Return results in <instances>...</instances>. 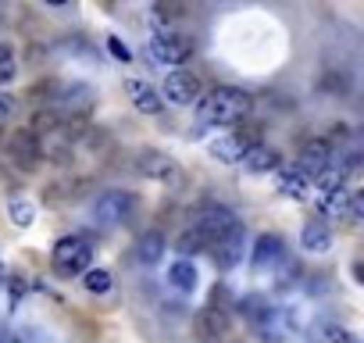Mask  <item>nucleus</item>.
Returning <instances> with one entry per match:
<instances>
[{"label":"nucleus","instance_id":"obj_5","mask_svg":"<svg viewBox=\"0 0 364 343\" xmlns=\"http://www.w3.org/2000/svg\"><path fill=\"white\" fill-rule=\"evenodd\" d=\"M132 211H136V197H132L129 190H107V194H100L97 204H93V218H97L100 226H107V229L129 222Z\"/></svg>","mask_w":364,"mask_h":343},{"label":"nucleus","instance_id":"obj_13","mask_svg":"<svg viewBox=\"0 0 364 343\" xmlns=\"http://www.w3.org/2000/svg\"><path fill=\"white\" fill-rule=\"evenodd\" d=\"M243 168L250 172V176H264V172L282 168V161H279V150H272V147H264V143H254V147L243 154Z\"/></svg>","mask_w":364,"mask_h":343},{"label":"nucleus","instance_id":"obj_14","mask_svg":"<svg viewBox=\"0 0 364 343\" xmlns=\"http://www.w3.org/2000/svg\"><path fill=\"white\" fill-rule=\"evenodd\" d=\"M279 258H282V236H275V233L257 236L254 254H250V265L254 268H272V265H279Z\"/></svg>","mask_w":364,"mask_h":343},{"label":"nucleus","instance_id":"obj_11","mask_svg":"<svg viewBox=\"0 0 364 343\" xmlns=\"http://www.w3.org/2000/svg\"><path fill=\"white\" fill-rule=\"evenodd\" d=\"M243 247H247V233H243V226H236L229 236H222V240H218V243H211L208 250L215 254V265L229 272V268H236V265H240Z\"/></svg>","mask_w":364,"mask_h":343},{"label":"nucleus","instance_id":"obj_24","mask_svg":"<svg viewBox=\"0 0 364 343\" xmlns=\"http://www.w3.org/2000/svg\"><path fill=\"white\" fill-rule=\"evenodd\" d=\"M178 250H182V258H186V261H190V254H197V250H208V243H204V240H200V236H197V233L190 229L186 236H182V240H178Z\"/></svg>","mask_w":364,"mask_h":343},{"label":"nucleus","instance_id":"obj_30","mask_svg":"<svg viewBox=\"0 0 364 343\" xmlns=\"http://www.w3.org/2000/svg\"><path fill=\"white\" fill-rule=\"evenodd\" d=\"M0 279H4V268H0Z\"/></svg>","mask_w":364,"mask_h":343},{"label":"nucleus","instance_id":"obj_7","mask_svg":"<svg viewBox=\"0 0 364 343\" xmlns=\"http://www.w3.org/2000/svg\"><path fill=\"white\" fill-rule=\"evenodd\" d=\"M346 204H350V190L343 186L339 176H321V194L314 201L321 222L325 218H346Z\"/></svg>","mask_w":364,"mask_h":343},{"label":"nucleus","instance_id":"obj_4","mask_svg":"<svg viewBox=\"0 0 364 343\" xmlns=\"http://www.w3.org/2000/svg\"><path fill=\"white\" fill-rule=\"evenodd\" d=\"M54 268L61 275H79V272L86 275L93 268V247H90V240H82V236L58 240V247H54Z\"/></svg>","mask_w":364,"mask_h":343},{"label":"nucleus","instance_id":"obj_28","mask_svg":"<svg viewBox=\"0 0 364 343\" xmlns=\"http://www.w3.org/2000/svg\"><path fill=\"white\" fill-rule=\"evenodd\" d=\"M107 47H111V54H114L118 61H132V54L125 51V43H122L118 36H111V40H107Z\"/></svg>","mask_w":364,"mask_h":343},{"label":"nucleus","instance_id":"obj_12","mask_svg":"<svg viewBox=\"0 0 364 343\" xmlns=\"http://www.w3.org/2000/svg\"><path fill=\"white\" fill-rule=\"evenodd\" d=\"M125 97L136 104V111H143V115H157L161 111V97H157V90L146 83V79H125Z\"/></svg>","mask_w":364,"mask_h":343},{"label":"nucleus","instance_id":"obj_10","mask_svg":"<svg viewBox=\"0 0 364 343\" xmlns=\"http://www.w3.org/2000/svg\"><path fill=\"white\" fill-rule=\"evenodd\" d=\"M164 97L171 104H197L200 100V79L193 72H168L164 75Z\"/></svg>","mask_w":364,"mask_h":343},{"label":"nucleus","instance_id":"obj_1","mask_svg":"<svg viewBox=\"0 0 364 343\" xmlns=\"http://www.w3.org/2000/svg\"><path fill=\"white\" fill-rule=\"evenodd\" d=\"M250 107H254L250 93H243V90H236V86H222V90H215V93L200 104V122L236 125V122H243V118L250 115Z\"/></svg>","mask_w":364,"mask_h":343},{"label":"nucleus","instance_id":"obj_15","mask_svg":"<svg viewBox=\"0 0 364 343\" xmlns=\"http://www.w3.org/2000/svg\"><path fill=\"white\" fill-rule=\"evenodd\" d=\"M164 250H168L164 236L150 229V233H143V236L136 240V250H132V254H136V261H139V265H157V261L164 258Z\"/></svg>","mask_w":364,"mask_h":343},{"label":"nucleus","instance_id":"obj_29","mask_svg":"<svg viewBox=\"0 0 364 343\" xmlns=\"http://www.w3.org/2000/svg\"><path fill=\"white\" fill-rule=\"evenodd\" d=\"M0 343H22V339H11V336H0Z\"/></svg>","mask_w":364,"mask_h":343},{"label":"nucleus","instance_id":"obj_22","mask_svg":"<svg viewBox=\"0 0 364 343\" xmlns=\"http://www.w3.org/2000/svg\"><path fill=\"white\" fill-rule=\"evenodd\" d=\"M8 215H11V222L15 226H33V218H36V208H33V201H26V197H11V204H8Z\"/></svg>","mask_w":364,"mask_h":343},{"label":"nucleus","instance_id":"obj_18","mask_svg":"<svg viewBox=\"0 0 364 343\" xmlns=\"http://www.w3.org/2000/svg\"><path fill=\"white\" fill-rule=\"evenodd\" d=\"M300 243H304V250L321 254V250H328V243H332V229H328L321 218H318V222H307L304 233H300Z\"/></svg>","mask_w":364,"mask_h":343},{"label":"nucleus","instance_id":"obj_27","mask_svg":"<svg viewBox=\"0 0 364 343\" xmlns=\"http://www.w3.org/2000/svg\"><path fill=\"white\" fill-rule=\"evenodd\" d=\"M15 111H18V100H15V97H8V93H0V125H4Z\"/></svg>","mask_w":364,"mask_h":343},{"label":"nucleus","instance_id":"obj_31","mask_svg":"<svg viewBox=\"0 0 364 343\" xmlns=\"http://www.w3.org/2000/svg\"><path fill=\"white\" fill-rule=\"evenodd\" d=\"M0 143H4V132H0Z\"/></svg>","mask_w":364,"mask_h":343},{"label":"nucleus","instance_id":"obj_16","mask_svg":"<svg viewBox=\"0 0 364 343\" xmlns=\"http://www.w3.org/2000/svg\"><path fill=\"white\" fill-rule=\"evenodd\" d=\"M307 176L296 168V164H289V168H279V194H286V197H293V201H304L307 197Z\"/></svg>","mask_w":364,"mask_h":343},{"label":"nucleus","instance_id":"obj_17","mask_svg":"<svg viewBox=\"0 0 364 343\" xmlns=\"http://www.w3.org/2000/svg\"><path fill=\"white\" fill-rule=\"evenodd\" d=\"M168 283H171L175 290H182V293L197 290V283H200V275H197V265H193V261H186V258H178V261L168 268Z\"/></svg>","mask_w":364,"mask_h":343},{"label":"nucleus","instance_id":"obj_23","mask_svg":"<svg viewBox=\"0 0 364 343\" xmlns=\"http://www.w3.org/2000/svg\"><path fill=\"white\" fill-rule=\"evenodd\" d=\"M15 75H18V58H15V47L0 43V86H8Z\"/></svg>","mask_w":364,"mask_h":343},{"label":"nucleus","instance_id":"obj_25","mask_svg":"<svg viewBox=\"0 0 364 343\" xmlns=\"http://www.w3.org/2000/svg\"><path fill=\"white\" fill-rule=\"evenodd\" d=\"M364 218V194H350V204H346V222L357 226Z\"/></svg>","mask_w":364,"mask_h":343},{"label":"nucleus","instance_id":"obj_6","mask_svg":"<svg viewBox=\"0 0 364 343\" xmlns=\"http://www.w3.org/2000/svg\"><path fill=\"white\" fill-rule=\"evenodd\" d=\"M136 172L146 176V179H154V183H168V186H182V179H186L178 161H171L168 154H157V150L136 154Z\"/></svg>","mask_w":364,"mask_h":343},{"label":"nucleus","instance_id":"obj_3","mask_svg":"<svg viewBox=\"0 0 364 343\" xmlns=\"http://www.w3.org/2000/svg\"><path fill=\"white\" fill-rule=\"evenodd\" d=\"M150 58L164 68H175L178 72V65H186L190 58H193V40H186V36H178V33H171V29H161V33H154L150 36Z\"/></svg>","mask_w":364,"mask_h":343},{"label":"nucleus","instance_id":"obj_9","mask_svg":"<svg viewBox=\"0 0 364 343\" xmlns=\"http://www.w3.org/2000/svg\"><path fill=\"white\" fill-rule=\"evenodd\" d=\"M250 147H254L250 132H240V129H229V132H222V136H215V139L208 143L211 157H218V161H225V164L243 161V154H247Z\"/></svg>","mask_w":364,"mask_h":343},{"label":"nucleus","instance_id":"obj_19","mask_svg":"<svg viewBox=\"0 0 364 343\" xmlns=\"http://www.w3.org/2000/svg\"><path fill=\"white\" fill-rule=\"evenodd\" d=\"M11 157H15L18 164H26V168L40 157V150H36V136H33L29 129H22V132L11 139Z\"/></svg>","mask_w":364,"mask_h":343},{"label":"nucleus","instance_id":"obj_21","mask_svg":"<svg viewBox=\"0 0 364 343\" xmlns=\"http://www.w3.org/2000/svg\"><path fill=\"white\" fill-rule=\"evenodd\" d=\"M82 286H86L93 297H107V293H111V286H114V279H111V272H107V268H90V272L82 275Z\"/></svg>","mask_w":364,"mask_h":343},{"label":"nucleus","instance_id":"obj_2","mask_svg":"<svg viewBox=\"0 0 364 343\" xmlns=\"http://www.w3.org/2000/svg\"><path fill=\"white\" fill-rule=\"evenodd\" d=\"M236 226H240V218H236L229 208H222V204H204V208H197L190 229L211 247V243H218L222 236H229Z\"/></svg>","mask_w":364,"mask_h":343},{"label":"nucleus","instance_id":"obj_20","mask_svg":"<svg viewBox=\"0 0 364 343\" xmlns=\"http://www.w3.org/2000/svg\"><path fill=\"white\" fill-rule=\"evenodd\" d=\"M225 325H229V318H225V311H218V307H208V311L200 315V332H204V339H222V336H225Z\"/></svg>","mask_w":364,"mask_h":343},{"label":"nucleus","instance_id":"obj_8","mask_svg":"<svg viewBox=\"0 0 364 343\" xmlns=\"http://www.w3.org/2000/svg\"><path fill=\"white\" fill-rule=\"evenodd\" d=\"M328 164H332V147H328V139H307L304 150H300V157H296V168L307 176V183H311V179H321L325 172H328Z\"/></svg>","mask_w":364,"mask_h":343},{"label":"nucleus","instance_id":"obj_26","mask_svg":"<svg viewBox=\"0 0 364 343\" xmlns=\"http://www.w3.org/2000/svg\"><path fill=\"white\" fill-rule=\"evenodd\" d=\"M325 339L328 343H360L350 329H343V325H325Z\"/></svg>","mask_w":364,"mask_h":343}]
</instances>
